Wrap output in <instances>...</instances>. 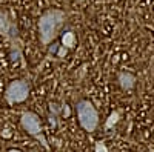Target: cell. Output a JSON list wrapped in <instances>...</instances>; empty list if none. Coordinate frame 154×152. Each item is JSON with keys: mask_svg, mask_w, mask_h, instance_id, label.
I'll return each mask as SVG.
<instances>
[{"mask_svg": "<svg viewBox=\"0 0 154 152\" xmlns=\"http://www.w3.org/2000/svg\"><path fill=\"white\" fill-rule=\"evenodd\" d=\"M66 20V14L62 9H48L38 19V39L42 45H49L53 42L63 23Z\"/></svg>", "mask_w": 154, "mask_h": 152, "instance_id": "cell-1", "label": "cell"}, {"mask_svg": "<svg viewBox=\"0 0 154 152\" xmlns=\"http://www.w3.org/2000/svg\"><path fill=\"white\" fill-rule=\"evenodd\" d=\"M77 118L86 132H94L99 126V114L89 100H80L77 103Z\"/></svg>", "mask_w": 154, "mask_h": 152, "instance_id": "cell-2", "label": "cell"}, {"mask_svg": "<svg viewBox=\"0 0 154 152\" xmlns=\"http://www.w3.org/2000/svg\"><path fill=\"white\" fill-rule=\"evenodd\" d=\"M20 124L22 128L26 131L31 137L40 140L42 145L48 149V143H46V138L43 137V132H42V124H40V118L35 112H31V111H26L20 115Z\"/></svg>", "mask_w": 154, "mask_h": 152, "instance_id": "cell-3", "label": "cell"}, {"mask_svg": "<svg viewBox=\"0 0 154 152\" xmlns=\"http://www.w3.org/2000/svg\"><path fill=\"white\" fill-rule=\"evenodd\" d=\"M29 95V85L25 80H14L11 82L5 89V100L8 105L23 103Z\"/></svg>", "mask_w": 154, "mask_h": 152, "instance_id": "cell-4", "label": "cell"}, {"mask_svg": "<svg viewBox=\"0 0 154 152\" xmlns=\"http://www.w3.org/2000/svg\"><path fill=\"white\" fill-rule=\"evenodd\" d=\"M0 35H3L6 40L11 42L12 48H17L20 51V40H19V31L5 11L0 9Z\"/></svg>", "mask_w": 154, "mask_h": 152, "instance_id": "cell-5", "label": "cell"}, {"mask_svg": "<svg viewBox=\"0 0 154 152\" xmlns=\"http://www.w3.org/2000/svg\"><path fill=\"white\" fill-rule=\"evenodd\" d=\"M119 83L123 89H131L136 83V77L130 72H120L119 74Z\"/></svg>", "mask_w": 154, "mask_h": 152, "instance_id": "cell-6", "label": "cell"}, {"mask_svg": "<svg viewBox=\"0 0 154 152\" xmlns=\"http://www.w3.org/2000/svg\"><path fill=\"white\" fill-rule=\"evenodd\" d=\"M74 45H75V35H74V32L68 31V32L63 34V37H62V46L63 48H72Z\"/></svg>", "mask_w": 154, "mask_h": 152, "instance_id": "cell-7", "label": "cell"}, {"mask_svg": "<svg viewBox=\"0 0 154 152\" xmlns=\"http://www.w3.org/2000/svg\"><path fill=\"white\" fill-rule=\"evenodd\" d=\"M96 152H108V148L102 142H97L96 143Z\"/></svg>", "mask_w": 154, "mask_h": 152, "instance_id": "cell-8", "label": "cell"}, {"mask_svg": "<svg viewBox=\"0 0 154 152\" xmlns=\"http://www.w3.org/2000/svg\"><path fill=\"white\" fill-rule=\"evenodd\" d=\"M117 117H119V114H117V112H116V114H112V115H111V117H109V118H111V120H109V121H108V124H106V126H111V123H112V121H114V123H116V121H117Z\"/></svg>", "mask_w": 154, "mask_h": 152, "instance_id": "cell-9", "label": "cell"}, {"mask_svg": "<svg viewBox=\"0 0 154 152\" xmlns=\"http://www.w3.org/2000/svg\"><path fill=\"white\" fill-rule=\"evenodd\" d=\"M6 152H22V151H19V149H9V151H6Z\"/></svg>", "mask_w": 154, "mask_h": 152, "instance_id": "cell-10", "label": "cell"}]
</instances>
